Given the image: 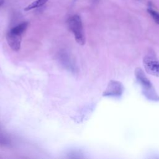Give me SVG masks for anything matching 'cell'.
Instances as JSON below:
<instances>
[{
  "instance_id": "obj_1",
  "label": "cell",
  "mask_w": 159,
  "mask_h": 159,
  "mask_svg": "<svg viewBox=\"0 0 159 159\" xmlns=\"http://www.w3.org/2000/svg\"><path fill=\"white\" fill-rule=\"evenodd\" d=\"M135 78L142 87L143 94L148 99L152 101H159V96L157 93L152 83L145 75L140 68L135 70Z\"/></svg>"
},
{
  "instance_id": "obj_2",
  "label": "cell",
  "mask_w": 159,
  "mask_h": 159,
  "mask_svg": "<svg viewBox=\"0 0 159 159\" xmlns=\"http://www.w3.org/2000/svg\"><path fill=\"white\" fill-rule=\"evenodd\" d=\"M28 26L26 22H22L13 27L6 35V40L8 45L14 51H18L20 48L22 35Z\"/></svg>"
},
{
  "instance_id": "obj_3",
  "label": "cell",
  "mask_w": 159,
  "mask_h": 159,
  "mask_svg": "<svg viewBox=\"0 0 159 159\" xmlns=\"http://www.w3.org/2000/svg\"><path fill=\"white\" fill-rule=\"evenodd\" d=\"M69 29L73 34L76 42L81 45L85 43V36L83 23L80 16L75 14L71 16L68 20Z\"/></svg>"
},
{
  "instance_id": "obj_4",
  "label": "cell",
  "mask_w": 159,
  "mask_h": 159,
  "mask_svg": "<svg viewBox=\"0 0 159 159\" xmlns=\"http://www.w3.org/2000/svg\"><path fill=\"white\" fill-rule=\"evenodd\" d=\"M143 63L148 73L159 77V60L153 53H149L146 55L143 58Z\"/></svg>"
},
{
  "instance_id": "obj_5",
  "label": "cell",
  "mask_w": 159,
  "mask_h": 159,
  "mask_svg": "<svg viewBox=\"0 0 159 159\" xmlns=\"http://www.w3.org/2000/svg\"><path fill=\"white\" fill-rule=\"evenodd\" d=\"M124 86L122 84L117 81L111 80L105 91L102 93L103 96H120L124 92Z\"/></svg>"
},
{
  "instance_id": "obj_6",
  "label": "cell",
  "mask_w": 159,
  "mask_h": 159,
  "mask_svg": "<svg viewBox=\"0 0 159 159\" xmlns=\"http://www.w3.org/2000/svg\"><path fill=\"white\" fill-rule=\"evenodd\" d=\"M60 60L61 61V63L68 70L71 71L75 70V67L73 63V61L66 53L62 52L61 54H60Z\"/></svg>"
},
{
  "instance_id": "obj_7",
  "label": "cell",
  "mask_w": 159,
  "mask_h": 159,
  "mask_svg": "<svg viewBox=\"0 0 159 159\" xmlns=\"http://www.w3.org/2000/svg\"><path fill=\"white\" fill-rule=\"evenodd\" d=\"M48 0H35L31 2L30 4H29L27 6H26L24 8L25 11H29L32 9L40 7L42 6H43Z\"/></svg>"
},
{
  "instance_id": "obj_8",
  "label": "cell",
  "mask_w": 159,
  "mask_h": 159,
  "mask_svg": "<svg viewBox=\"0 0 159 159\" xmlns=\"http://www.w3.org/2000/svg\"><path fill=\"white\" fill-rule=\"evenodd\" d=\"M148 12L150 14V15L151 16V17H152V19L154 20V21L159 24V12H158L157 11L152 9H148L147 10Z\"/></svg>"
},
{
  "instance_id": "obj_9",
  "label": "cell",
  "mask_w": 159,
  "mask_h": 159,
  "mask_svg": "<svg viewBox=\"0 0 159 159\" xmlns=\"http://www.w3.org/2000/svg\"><path fill=\"white\" fill-rule=\"evenodd\" d=\"M8 143V140L5 137V136L2 134L1 131L0 130V143H2V145H5Z\"/></svg>"
},
{
  "instance_id": "obj_10",
  "label": "cell",
  "mask_w": 159,
  "mask_h": 159,
  "mask_svg": "<svg viewBox=\"0 0 159 159\" xmlns=\"http://www.w3.org/2000/svg\"><path fill=\"white\" fill-rule=\"evenodd\" d=\"M3 3H4V1H3V0H1V1H0V6H1Z\"/></svg>"
}]
</instances>
